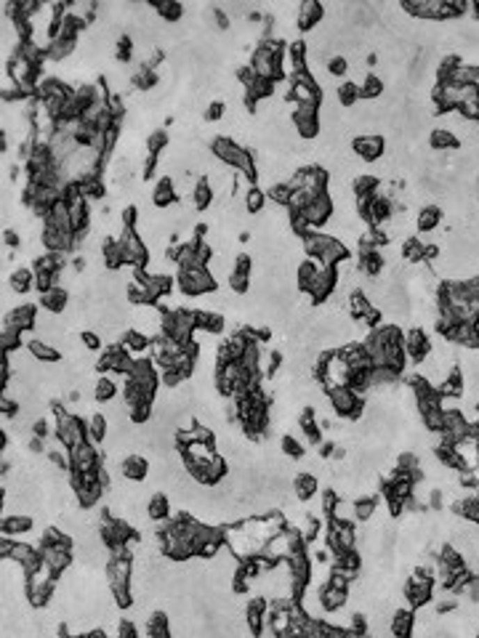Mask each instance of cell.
<instances>
[{
    "instance_id": "6da1fadb",
    "label": "cell",
    "mask_w": 479,
    "mask_h": 638,
    "mask_svg": "<svg viewBox=\"0 0 479 638\" xmlns=\"http://www.w3.org/2000/svg\"><path fill=\"white\" fill-rule=\"evenodd\" d=\"M176 290L187 298H200L216 293L219 282L213 280L208 269H176Z\"/></svg>"
},
{
    "instance_id": "7a4b0ae2",
    "label": "cell",
    "mask_w": 479,
    "mask_h": 638,
    "mask_svg": "<svg viewBox=\"0 0 479 638\" xmlns=\"http://www.w3.org/2000/svg\"><path fill=\"white\" fill-rule=\"evenodd\" d=\"M328 399L336 410V415L344 417V420H357L362 415V407H365V399L359 397L357 391H352L349 386H336L328 391Z\"/></svg>"
},
{
    "instance_id": "3957f363",
    "label": "cell",
    "mask_w": 479,
    "mask_h": 638,
    "mask_svg": "<svg viewBox=\"0 0 479 638\" xmlns=\"http://www.w3.org/2000/svg\"><path fill=\"white\" fill-rule=\"evenodd\" d=\"M352 152L362 163H378L386 154V141L378 134H359L352 138Z\"/></svg>"
},
{
    "instance_id": "277c9868",
    "label": "cell",
    "mask_w": 479,
    "mask_h": 638,
    "mask_svg": "<svg viewBox=\"0 0 479 638\" xmlns=\"http://www.w3.org/2000/svg\"><path fill=\"white\" fill-rule=\"evenodd\" d=\"M102 465V455L93 442H83L70 449V471H80V474H93Z\"/></svg>"
},
{
    "instance_id": "5b68a950",
    "label": "cell",
    "mask_w": 479,
    "mask_h": 638,
    "mask_svg": "<svg viewBox=\"0 0 479 638\" xmlns=\"http://www.w3.org/2000/svg\"><path fill=\"white\" fill-rule=\"evenodd\" d=\"M336 287H338V274H336V269L333 266H322L320 271H317L315 282H312V287H309V301L315 303V306H320V303H328L330 296L336 293Z\"/></svg>"
},
{
    "instance_id": "8992f818",
    "label": "cell",
    "mask_w": 479,
    "mask_h": 638,
    "mask_svg": "<svg viewBox=\"0 0 479 638\" xmlns=\"http://www.w3.org/2000/svg\"><path fill=\"white\" fill-rule=\"evenodd\" d=\"M405 354H407V362H413L416 367H418L421 362L426 359V354L432 351V338L426 335V330L423 327H410L407 333H405Z\"/></svg>"
},
{
    "instance_id": "52a82bcc",
    "label": "cell",
    "mask_w": 479,
    "mask_h": 638,
    "mask_svg": "<svg viewBox=\"0 0 479 638\" xmlns=\"http://www.w3.org/2000/svg\"><path fill=\"white\" fill-rule=\"evenodd\" d=\"M405 598H407L410 607H421V604L434 601V580L413 575L405 585Z\"/></svg>"
},
{
    "instance_id": "ba28073f",
    "label": "cell",
    "mask_w": 479,
    "mask_h": 638,
    "mask_svg": "<svg viewBox=\"0 0 479 638\" xmlns=\"http://www.w3.org/2000/svg\"><path fill=\"white\" fill-rule=\"evenodd\" d=\"M35 322H38V306L35 303H19L11 312H6L3 325L16 327L19 333H35Z\"/></svg>"
},
{
    "instance_id": "9c48e42d",
    "label": "cell",
    "mask_w": 479,
    "mask_h": 638,
    "mask_svg": "<svg viewBox=\"0 0 479 638\" xmlns=\"http://www.w3.org/2000/svg\"><path fill=\"white\" fill-rule=\"evenodd\" d=\"M333 213H336V208H333V200H330L328 192L315 197V200H309V205H306V210H304V216H306V221H309L312 229L325 226V223L333 218Z\"/></svg>"
},
{
    "instance_id": "30bf717a",
    "label": "cell",
    "mask_w": 479,
    "mask_h": 638,
    "mask_svg": "<svg viewBox=\"0 0 479 638\" xmlns=\"http://www.w3.org/2000/svg\"><path fill=\"white\" fill-rule=\"evenodd\" d=\"M150 468L152 463L147 455H141V452H131L125 461L120 463V471H123V476L128 479V481H134V484H144L147 481V476H150Z\"/></svg>"
},
{
    "instance_id": "8fae6325",
    "label": "cell",
    "mask_w": 479,
    "mask_h": 638,
    "mask_svg": "<svg viewBox=\"0 0 479 638\" xmlns=\"http://www.w3.org/2000/svg\"><path fill=\"white\" fill-rule=\"evenodd\" d=\"M325 22V6L317 0L299 3V32H315Z\"/></svg>"
},
{
    "instance_id": "7c38bea8",
    "label": "cell",
    "mask_w": 479,
    "mask_h": 638,
    "mask_svg": "<svg viewBox=\"0 0 479 638\" xmlns=\"http://www.w3.org/2000/svg\"><path fill=\"white\" fill-rule=\"evenodd\" d=\"M179 202V194H176V186H173V178L171 176H160L152 186V205L157 210L173 208Z\"/></svg>"
},
{
    "instance_id": "4fadbf2b",
    "label": "cell",
    "mask_w": 479,
    "mask_h": 638,
    "mask_svg": "<svg viewBox=\"0 0 479 638\" xmlns=\"http://www.w3.org/2000/svg\"><path fill=\"white\" fill-rule=\"evenodd\" d=\"M450 343L461 346V349H471V351H479V325H471V322H461L455 325V330L450 333Z\"/></svg>"
},
{
    "instance_id": "5bb4252c",
    "label": "cell",
    "mask_w": 479,
    "mask_h": 638,
    "mask_svg": "<svg viewBox=\"0 0 479 638\" xmlns=\"http://www.w3.org/2000/svg\"><path fill=\"white\" fill-rule=\"evenodd\" d=\"M70 298H72V293L70 290H64V287H51L48 293H40V306H43L45 312L51 314H64L67 312V306H70Z\"/></svg>"
},
{
    "instance_id": "9a60e30c",
    "label": "cell",
    "mask_w": 479,
    "mask_h": 638,
    "mask_svg": "<svg viewBox=\"0 0 479 638\" xmlns=\"http://www.w3.org/2000/svg\"><path fill=\"white\" fill-rule=\"evenodd\" d=\"M293 492H296V497L299 500H312L315 495H320V479H317L315 474H309V471H299V474L293 476Z\"/></svg>"
},
{
    "instance_id": "2e32d148",
    "label": "cell",
    "mask_w": 479,
    "mask_h": 638,
    "mask_svg": "<svg viewBox=\"0 0 479 638\" xmlns=\"http://www.w3.org/2000/svg\"><path fill=\"white\" fill-rule=\"evenodd\" d=\"M426 141H429V149H434L437 154H450V152H458V149H461L458 136L445 131V128H434Z\"/></svg>"
},
{
    "instance_id": "e0dca14e",
    "label": "cell",
    "mask_w": 479,
    "mask_h": 638,
    "mask_svg": "<svg viewBox=\"0 0 479 638\" xmlns=\"http://www.w3.org/2000/svg\"><path fill=\"white\" fill-rule=\"evenodd\" d=\"M32 527H35V516H30V513H6L3 516V534L22 537V534H30Z\"/></svg>"
},
{
    "instance_id": "ac0fdd59",
    "label": "cell",
    "mask_w": 479,
    "mask_h": 638,
    "mask_svg": "<svg viewBox=\"0 0 479 638\" xmlns=\"http://www.w3.org/2000/svg\"><path fill=\"white\" fill-rule=\"evenodd\" d=\"M442 226V208L439 205H423L416 213V229L421 234H429V232H437Z\"/></svg>"
},
{
    "instance_id": "d6986e66",
    "label": "cell",
    "mask_w": 479,
    "mask_h": 638,
    "mask_svg": "<svg viewBox=\"0 0 479 638\" xmlns=\"http://www.w3.org/2000/svg\"><path fill=\"white\" fill-rule=\"evenodd\" d=\"M120 343L125 346V351L134 356H144L150 354V343L152 338L150 335H144V333H139L136 327H128L125 333H123V338H120Z\"/></svg>"
},
{
    "instance_id": "ffe728a7",
    "label": "cell",
    "mask_w": 479,
    "mask_h": 638,
    "mask_svg": "<svg viewBox=\"0 0 479 638\" xmlns=\"http://www.w3.org/2000/svg\"><path fill=\"white\" fill-rule=\"evenodd\" d=\"M6 282H8L11 293H16V296L32 293L35 290V271H32V266H19L11 271V277Z\"/></svg>"
},
{
    "instance_id": "44dd1931",
    "label": "cell",
    "mask_w": 479,
    "mask_h": 638,
    "mask_svg": "<svg viewBox=\"0 0 479 638\" xmlns=\"http://www.w3.org/2000/svg\"><path fill=\"white\" fill-rule=\"evenodd\" d=\"M118 378L112 375V372H107V375H96V388H93V397H96V401L99 404H107V401H115L118 399Z\"/></svg>"
},
{
    "instance_id": "7402d4cb",
    "label": "cell",
    "mask_w": 479,
    "mask_h": 638,
    "mask_svg": "<svg viewBox=\"0 0 479 638\" xmlns=\"http://www.w3.org/2000/svg\"><path fill=\"white\" fill-rule=\"evenodd\" d=\"M77 48H80V40H64V38H56V40H51V43L45 45V56H48V61L61 64V61L70 59Z\"/></svg>"
},
{
    "instance_id": "603a6c76",
    "label": "cell",
    "mask_w": 479,
    "mask_h": 638,
    "mask_svg": "<svg viewBox=\"0 0 479 638\" xmlns=\"http://www.w3.org/2000/svg\"><path fill=\"white\" fill-rule=\"evenodd\" d=\"M27 349L32 351V356L35 359H40V362H45V365H54V362H61V351L54 346V343L48 341H40L38 335H32V341H27Z\"/></svg>"
},
{
    "instance_id": "cb8c5ba5",
    "label": "cell",
    "mask_w": 479,
    "mask_h": 638,
    "mask_svg": "<svg viewBox=\"0 0 479 638\" xmlns=\"http://www.w3.org/2000/svg\"><path fill=\"white\" fill-rule=\"evenodd\" d=\"M152 8H155L157 19H160L163 24H168V27H176V24H181V22H184V14H187V8H184L181 3H171V0L157 3V6H152Z\"/></svg>"
},
{
    "instance_id": "d4e9b609",
    "label": "cell",
    "mask_w": 479,
    "mask_h": 638,
    "mask_svg": "<svg viewBox=\"0 0 479 638\" xmlns=\"http://www.w3.org/2000/svg\"><path fill=\"white\" fill-rule=\"evenodd\" d=\"M197 330H205V333H213V335H221L226 330V317L221 312H205V309H197Z\"/></svg>"
},
{
    "instance_id": "484cf974",
    "label": "cell",
    "mask_w": 479,
    "mask_h": 638,
    "mask_svg": "<svg viewBox=\"0 0 479 638\" xmlns=\"http://www.w3.org/2000/svg\"><path fill=\"white\" fill-rule=\"evenodd\" d=\"M147 513H150L152 524L168 519V516L173 513V508H171V495H165V492H152L150 503H147Z\"/></svg>"
},
{
    "instance_id": "4316f807",
    "label": "cell",
    "mask_w": 479,
    "mask_h": 638,
    "mask_svg": "<svg viewBox=\"0 0 479 638\" xmlns=\"http://www.w3.org/2000/svg\"><path fill=\"white\" fill-rule=\"evenodd\" d=\"M413 628H416V612H410V609H394V614H391V633L394 636H410L413 633Z\"/></svg>"
},
{
    "instance_id": "83f0119b",
    "label": "cell",
    "mask_w": 479,
    "mask_h": 638,
    "mask_svg": "<svg viewBox=\"0 0 479 638\" xmlns=\"http://www.w3.org/2000/svg\"><path fill=\"white\" fill-rule=\"evenodd\" d=\"M386 93V86H384V80L378 77V74H368L365 77V83L359 86V102H375V99H381Z\"/></svg>"
},
{
    "instance_id": "f1b7e54d",
    "label": "cell",
    "mask_w": 479,
    "mask_h": 638,
    "mask_svg": "<svg viewBox=\"0 0 479 638\" xmlns=\"http://www.w3.org/2000/svg\"><path fill=\"white\" fill-rule=\"evenodd\" d=\"M86 429H88V442L93 445H102L109 433V423H107L104 413H93V415L86 420Z\"/></svg>"
},
{
    "instance_id": "f546056e",
    "label": "cell",
    "mask_w": 479,
    "mask_h": 638,
    "mask_svg": "<svg viewBox=\"0 0 479 638\" xmlns=\"http://www.w3.org/2000/svg\"><path fill=\"white\" fill-rule=\"evenodd\" d=\"M333 566H338V569H344V572H349L352 577L357 580L359 569H362V553H359L357 548L344 550L341 556H336V559H333Z\"/></svg>"
},
{
    "instance_id": "4dcf8cb0",
    "label": "cell",
    "mask_w": 479,
    "mask_h": 638,
    "mask_svg": "<svg viewBox=\"0 0 479 638\" xmlns=\"http://www.w3.org/2000/svg\"><path fill=\"white\" fill-rule=\"evenodd\" d=\"M306 449H309V447L304 445L296 433H283V436H280V452L288 455V458L301 461V458H306Z\"/></svg>"
},
{
    "instance_id": "1f68e13d",
    "label": "cell",
    "mask_w": 479,
    "mask_h": 638,
    "mask_svg": "<svg viewBox=\"0 0 479 638\" xmlns=\"http://www.w3.org/2000/svg\"><path fill=\"white\" fill-rule=\"evenodd\" d=\"M320 598H322V607L328 609V612H333V609H338V607H346L349 591L333 588V585H322V588H320Z\"/></svg>"
},
{
    "instance_id": "d6a6232c",
    "label": "cell",
    "mask_w": 479,
    "mask_h": 638,
    "mask_svg": "<svg viewBox=\"0 0 479 638\" xmlns=\"http://www.w3.org/2000/svg\"><path fill=\"white\" fill-rule=\"evenodd\" d=\"M184 461H195V463H208L213 455H216V445H208V442H192L184 452Z\"/></svg>"
},
{
    "instance_id": "836d02e7",
    "label": "cell",
    "mask_w": 479,
    "mask_h": 638,
    "mask_svg": "<svg viewBox=\"0 0 479 638\" xmlns=\"http://www.w3.org/2000/svg\"><path fill=\"white\" fill-rule=\"evenodd\" d=\"M213 200H216V194H213V189H210L208 178L203 176L200 181H197L195 192H192V202H195L197 210H210Z\"/></svg>"
},
{
    "instance_id": "e575fe53",
    "label": "cell",
    "mask_w": 479,
    "mask_h": 638,
    "mask_svg": "<svg viewBox=\"0 0 479 638\" xmlns=\"http://www.w3.org/2000/svg\"><path fill=\"white\" fill-rule=\"evenodd\" d=\"M267 202H269V197H267V192L261 186H253V189H248V194H245V210H248V216H258L261 210L267 208Z\"/></svg>"
},
{
    "instance_id": "d590c367",
    "label": "cell",
    "mask_w": 479,
    "mask_h": 638,
    "mask_svg": "<svg viewBox=\"0 0 479 638\" xmlns=\"http://www.w3.org/2000/svg\"><path fill=\"white\" fill-rule=\"evenodd\" d=\"M402 258L407 264H413V266L423 264V242L418 239V234L416 237H407L402 242Z\"/></svg>"
},
{
    "instance_id": "8d00e7d4",
    "label": "cell",
    "mask_w": 479,
    "mask_h": 638,
    "mask_svg": "<svg viewBox=\"0 0 479 638\" xmlns=\"http://www.w3.org/2000/svg\"><path fill=\"white\" fill-rule=\"evenodd\" d=\"M338 102H341L344 109H354V106L359 104V86L357 83H352V80H341V86H338Z\"/></svg>"
},
{
    "instance_id": "74e56055",
    "label": "cell",
    "mask_w": 479,
    "mask_h": 638,
    "mask_svg": "<svg viewBox=\"0 0 479 638\" xmlns=\"http://www.w3.org/2000/svg\"><path fill=\"white\" fill-rule=\"evenodd\" d=\"M373 309V303L368 301V296L362 293V290H354L352 296H349V303H346V312L352 314L354 319H359V317H365V314Z\"/></svg>"
},
{
    "instance_id": "f35d334b",
    "label": "cell",
    "mask_w": 479,
    "mask_h": 638,
    "mask_svg": "<svg viewBox=\"0 0 479 638\" xmlns=\"http://www.w3.org/2000/svg\"><path fill=\"white\" fill-rule=\"evenodd\" d=\"M330 519L333 521H357V511H354V500H349V497H338V503L333 505V511H330Z\"/></svg>"
},
{
    "instance_id": "ab89813d",
    "label": "cell",
    "mask_w": 479,
    "mask_h": 638,
    "mask_svg": "<svg viewBox=\"0 0 479 638\" xmlns=\"http://www.w3.org/2000/svg\"><path fill=\"white\" fill-rule=\"evenodd\" d=\"M226 287H229L235 296H248V290H251V277H248V274H240V271H232Z\"/></svg>"
},
{
    "instance_id": "60d3db41",
    "label": "cell",
    "mask_w": 479,
    "mask_h": 638,
    "mask_svg": "<svg viewBox=\"0 0 479 638\" xmlns=\"http://www.w3.org/2000/svg\"><path fill=\"white\" fill-rule=\"evenodd\" d=\"M224 115H226V104L221 102V99H213V102H208V106H205L203 120H205V122H213V125H219V122L224 120Z\"/></svg>"
},
{
    "instance_id": "b9f144b4",
    "label": "cell",
    "mask_w": 479,
    "mask_h": 638,
    "mask_svg": "<svg viewBox=\"0 0 479 638\" xmlns=\"http://www.w3.org/2000/svg\"><path fill=\"white\" fill-rule=\"evenodd\" d=\"M309 232H312V226L306 221V216H304V213H290V234L304 239Z\"/></svg>"
},
{
    "instance_id": "7bdbcfd3",
    "label": "cell",
    "mask_w": 479,
    "mask_h": 638,
    "mask_svg": "<svg viewBox=\"0 0 479 638\" xmlns=\"http://www.w3.org/2000/svg\"><path fill=\"white\" fill-rule=\"evenodd\" d=\"M290 189H288V184H274V186H269L267 189V197H269V202H274V205H285L288 208V202H290Z\"/></svg>"
},
{
    "instance_id": "ee69618b",
    "label": "cell",
    "mask_w": 479,
    "mask_h": 638,
    "mask_svg": "<svg viewBox=\"0 0 479 638\" xmlns=\"http://www.w3.org/2000/svg\"><path fill=\"white\" fill-rule=\"evenodd\" d=\"M328 72L333 74V77H338V80H341V77H346V74H349V59H346V56H341V54H338V56H330V59H328Z\"/></svg>"
},
{
    "instance_id": "f6af8a7d",
    "label": "cell",
    "mask_w": 479,
    "mask_h": 638,
    "mask_svg": "<svg viewBox=\"0 0 479 638\" xmlns=\"http://www.w3.org/2000/svg\"><path fill=\"white\" fill-rule=\"evenodd\" d=\"M80 341H83V346H86L88 351H102V349H104V338H102L99 333H93V330H83V333H80Z\"/></svg>"
},
{
    "instance_id": "bcb514c9",
    "label": "cell",
    "mask_w": 479,
    "mask_h": 638,
    "mask_svg": "<svg viewBox=\"0 0 479 638\" xmlns=\"http://www.w3.org/2000/svg\"><path fill=\"white\" fill-rule=\"evenodd\" d=\"M458 596L469 598L471 604H479V575H471V577H469V582H466L464 588H461V593H458Z\"/></svg>"
},
{
    "instance_id": "7dc6e473",
    "label": "cell",
    "mask_w": 479,
    "mask_h": 638,
    "mask_svg": "<svg viewBox=\"0 0 479 638\" xmlns=\"http://www.w3.org/2000/svg\"><path fill=\"white\" fill-rule=\"evenodd\" d=\"M3 407V420H8V417H19V413H22V401L19 399H11V397H3V401H0Z\"/></svg>"
},
{
    "instance_id": "c3c4849f",
    "label": "cell",
    "mask_w": 479,
    "mask_h": 638,
    "mask_svg": "<svg viewBox=\"0 0 479 638\" xmlns=\"http://www.w3.org/2000/svg\"><path fill=\"white\" fill-rule=\"evenodd\" d=\"M235 271L251 277V271H253V255H251V253H237V258H235Z\"/></svg>"
},
{
    "instance_id": "681fc988",
    "label": "cell",
    "mask_w": 479,
    "mask_h": 638,
    "mask_svg": "<svg viewBox=\"0 0 479 638\" xmlns=\"http://www.w3.org/2000/svg\"><path fill=\"white\" fill-rule=\"evenodd\" d=\"M3 242H6V248H11V250L22 248V234H19V229H14V226H6V232H3Z\"/></svg>"
},
{
    "instance_id": "f907efd6",
    "label": "cell",
    "mask_w": 479,
    "mask_h": 638,
    "mask_svg": "<svg viewBox=\"0 0 479 638\" xmlns=\"http://www.w3.org/2000/svg\"><path fill=\"white\" fill-rule=\"evenodd\" d=\"M471 86L479 90V67H474V80H471Z\"/></svg>"
}]
</instances>
